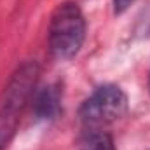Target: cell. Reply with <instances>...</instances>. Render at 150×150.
Returning <instances> with one entry per match:
<instances>
[{
    "label": "cell",
    "mask_w": 150,
    "mask_h": 150,
    "mask_svg": "<svg viewBox=\"0 0 150 150\" xmlns=\"http://www.w3.org/2000/svg\"><path fill=\"white\" fill-rule=\"evenodd\" d=\"M82 150H115V147L110 134L100 129H91L82 138Z\"/></svg>",
    "instance_id": "cell-5"
},
{
    "label": "cell",
    "mask_w": 150,
    "mask_h": 150,
    "mask_svg": "<svg viewBox=\"0 0 150 150\" xmlns=\"http://www.w3.org/2000/svg\"><path fill=\"white\" fill-rule=\"evenodd\" d=\"M127 110V98L119 86L98 87L80 107V119L87 126H101L117 120Z\"/></svg>",
    "instance_id": "cell-3"
},
{
    "label": "cell",
    "mask_w": 150,
    "mask_h": 150,
    "mask_svg": "<svg viewBox=\"0 0 150 150\" xmlns=\"http://www.w3.org/2000/svg\"><path fill=\"white\" fill-rule=\"evenodd\" d=\"M133 0H113V7H115V12H122L126 11L129 5H131Z\"/></svg>",
    "instance_id": "cell-6"
},
{
    "label": "cell",
    "mask_w": 150,
    "mask_h": 150,
    "mask_svg": "<svg viewBox=\"0 0 150 150\" xmlns=\"http://www.w3.org/2000/svg\"><path fill=\"white\" fill-rule=\"evenodd\" d=\"M37 80L38 65L35 61H26L14 72L9 84L4 87L0 94V150H5L12 140Z\"/></svg>",
    "instance_id": "cell-1"
},
{
    "label": "cell",
    "mask_w": 150,
    "mask_h": 150,
    "mask_svg": "<svg viewBox=\"0 0 150 150\" xmlns=\"http://www.w3.org/2000/svg\"><path fill=\"white\" fill-rule=\"evenodd\" d=\"M149 87H150V80H149Z\"/></svg>",
    "instance_id": "cell-7"
},
{
    "label": "cell",
    "mask_w": 150,
    "mask_h": 150,
    "mask_svg": "<svg viewBox=\"0 0 150 150\" xmlns=\"http://www.w3.org/2000/svg\"><path fill=\"white\" fill-rule=\"evenodd\" d=\"M86 35V21L75 2L59 4L49 25V47L58 59H70L80 51Z\"/></svg>",
    "instance_id": "cell-2"
},
{
    "label": "cell",
    "mask_w": 150,
    "mask_h": 150,
    "mask_svg": "<svg viewBox=\"0 0 150 150\" xmlns=\"http://www.w3.org/2000/svg\"><path fill=\"white\" fill-rule=\"evenodd\" d=\"M59 103H61V93L58 86H47L33 100V110L37 119H52L59 112Z\"/></svg>",
    "instance_id": "cell-4"
}]
</instances>
